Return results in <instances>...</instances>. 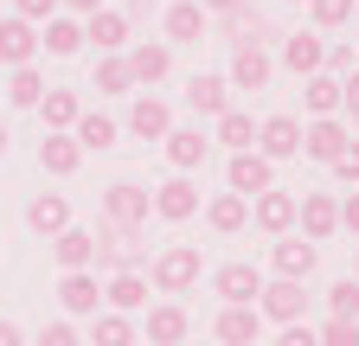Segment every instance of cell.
I'll return each instance as SVG.
<instances>
[{
    "instance_id": "cell-11",
    "label": "cell",
    "mask_w": 359,
    "mask_h": 346,
    "mask_svg": "<svg viewBox=\"0 0 359 346\" xmlns=\"http://www.w3.org/2000/svg\"><path fill=\"white\" fill-rule=\"evenodd\" d=\"M148 199H154V219H167V225H187L193 212H199V186L187 180V173H173V180H161V186H154Z\"/></svg>"
},
{
    "instance_id": "cell-7",
    "label": "cell",
    "mask_w": 359,
    "mask_h": 346,
    "mask_svg": "<svg viewBox=\"0 0 359 346\" xmlns=\"http://www.w3.org/2000/svg\"><path fill=\"white\" fill-rule=\"evenodd\" d=\"M58 308H65V321H90L103 308V282H97V270H65L58 276Z\"/></svg>"
},
{
    "instance_id": "cell-50",
    "label": "cell",
    "mask_w": 359,
    "mask_h": 346,
    "mask_svg": "<svg viewBox=\"0 0 359 346\" xmlns=\"http://www.w3.org/2000/svg\"><path fill=\"white\" fill-rule=\"evenodd\" d=\"M346 116H353V135H359V103H353V109H346Z\"/></svg>"
},
{
    "instance_id": "cell-37",
    "label": "cell",
    "mask_w": 359,
    "mask_h": 346,
    "mask_svg": "<svg viewBox=\"0 0 359 346\" xmlns=\"http://www.w3.org/2000/svg\"><path fill=\"white\" fill-rule=\"evenodd\" d=\"M327 314H334V321H359V282H353V276H340V282L327 289Z\"/></svg>"
},
{
    "instance_id": "cell-40",
    "label": "cell",
    "mask_w": 359,
    "mask_h": 346,
    "mask_svg": "<svg viewBox=\"0 0 359 346\" xmlns=\"http://www.w3.org/2000/svg\"><path fill=\"white\" fill-rule=\"evenodd\" d=\"M32 346H83V333H77V321H45Z\"/></svg>"
},
{
    "instance_id": "cell-52",
    "label": "cell",
    "mask_w": 359,
    "mask_h": 346,
    "mask_svg": "<svg viewBox=\"0 0 359 346\" xmlns=\"http://www.w3.org/2000/svg\"><path fill=\"white\" fill-rule=\"evenodd\" d=\"M0 154H7V128H0Z\"/></svg>"
},
{
    "instance_id": "cell-17",
    "label": "cell",
    "mask_w": 359,
    "mask_h": 346,
    "mask_svg": "<svg viewBox=\"0 0 359 346\" xmlns=\"http://www.w3.org/2000/svg\"><path fill=\"white\" fill-rule=\"evenodd\" d=\"M161 148H167V167L173 173H193V167L212 160V135H199V128H167Z\"/></svg>"
},
{
    "instance_id": "cell-32",
    "label": "cell",
    "mask_w": 359,
    "mask_h": 346,
    "mask_svg": "<svg viewBox=\"0 0 359 346\" xmlns=\"http://www.w3.org/2000/svg\"><path fill=\"white\" fill-rule=\"evenodd\" d=\"M205 225H212L218 237H238V231L250 225V199H238V193H218V199H205Z\"/></svg>"
},
{
    "instance_id": "cell-49",
    "label": "cell",
    "mask_w": 359,
    "mask_h": 346,
    "mask_svg": "<svg viewBox=\"0 0 359 346\" xmlns=\"http://www.w3.org/2000/svg\"><path fill=\"white\" fill-rule=\"evenodd\" d=\"M148 7H154V0H122V13H128V20H135V13H148Z\"/></svg>"
},
{
    "instance_id": "cell-34",
    "label": "cell",
    "mask_w": 359,
    "mask_h": 346,
    "mask_svg": "<svg viewBox=\"0 0 359 346\" xmlns=\"http://www.w3.org/2000/svg\"><path fill=\"white\" fill-rule=\"evenodd\" d=\"M212 148H231V154L257 148V122H250L244 109H224V116H218V135H212Z\"/></svg>"
},
{
    "instance_id": "cell-28",
    "label": "cell",
    "mask_w": 359,
    "mask_h": 346,
    "mask_svg": "<svg viewBox=\"0 0 359 346\" xmlns=\"http://www.w3.org/2000/svg\"><path fill=\"white\" fill-rule=\"evenodd\" d=\"M212 333H218V346H257V333H263V314H257V308H218Z\"/></svg>"
},
{
    "instance_id": "cell-15",
    "label": "cell",
    "mask_w": 359,
    "mask_h": 346,
    "mask_svg": "<svg viewBox=\"0 0 359 346\" xmlns=\"http://www.w3.org/2000/svg\"><path fill=\"white\" fill-rule=\"evenodd\" d=\"M257 154L263 160H295L302 154V122L295 116H263L257 122Z\"/></svg>"
},
{
    "instance_id": "cell-16",
    "label": "cell",
    "mask_w": 359,
    "mask_h": 346,
    "mask_svg": "<svg viewBox=\"0 0 359 346\" xmlns=\"http://www.w3.org/2000/svg\"><path fill=\"white\" fill-rule=\"evenodd\" d=\"M128 13L122 7H97V13H90L83 20V46H97V52H128Z\"/></svg>"
},
{
    "instance_id": "cell-53",
    "label": "cell",
    "mask_w": 359,
    "mask_h": 346,
    "mask_svg": "<svg viewBox=\"0 0 359 346\" xmlns=\"http://www.w3.org/2000/svg\"><path fill=\"white\" fill-rule=\"evenodd\" d=\"M295 7H308V0H295Z\"/></svg>"
},
{
    "instance_id": "cell-18",
    "label": "cell",
    "mask_w": 359,
    "mask_h": 346,
    "mask_svg": "<svg viewBox=\"0 0 359 346\" xmlns=\"http://www.w3.org/2000/svg\"><path fill=\"white\" fill-rule=\"evenodd\" d=\"M103 308H109V314H142V308H148V276H142V270H116V276L103 282Z\"/></svg>"
},
{
    "instance_id": "cell-31",
    "label": "cell",
    "mask_w": 359,
    "mask_h": 346,
    "mask_svg": "<svg viewBox=\"0 0 359 346\" xmlns=\"http://www.w3.org/2000/svg\"><path fill=\"white\" fill-rule=\"evenodd\" d=\"M90 346H142V327H135V314L97 308V314H90Z\"/></svg>"
},
{
    "instance_id": "cell-41",
    "label": "cell",
    "mask_w": 359,
    "mask_h": 346,
    "mask_svg": "<svg viewBox=\"0 0 359 346\" xmlns=\"http://www.w3.org/2000/svg\"><path fill=\"white\" fill-rule=\"evenodd\" d=\"M327 167H334V180H346V186H359V141H346V148H340V154H334Z\"/></svg>"
},
{
    "instance_id": "cell-27",
    "label": "cell",
    "mask_w": 359,
    "mask_h": 346,
    "mask_svg": "<svg viewBox=\"0 0 359 346\" xmlns=\"http://www.w3.org/2000/svg\"><path fill=\"white\" fill-rule=\"evenodd\" d=\"M167 46H199V39H205V13H199V0H173V7H167Z\"/></svg>"
},
{
    "instance_id": "cell-26",
    "label": "cell",
    "mask_w": 359,
    "mask_h": 346,
    "mask_svg": "<svg viewBox=\"0 0 359 346\" xmlns=\"http://www.w3.org/2000/svg\"><path fill=\"white\" fill-rule=\"evenodd\" d=\"M187 109L193 116H224V109H231V83H224V77H212V71H199L193 83H187Z\"/></svg>"
},
{
    "instance_id": "cell-36",
    "label": "cell",
    "mask_w": 359,
    "mask_h": 346,
    "mask_svg": "<svg viewBox=\"0 0 359 346\" xmlns=\"http://www.w3.org/2000/svg\"><path fill=\"white\" fill-rule=\"evenodd\" d=\"M39 97H45V77H39L32 64H20V71L7 77V103H13V109H39Z\"/></svg>"
},
{
    "instance_id": "cell-14",
    "label": "cell",
    "mask_w": 359,
    "mask_h": 346,
    "mask_svg": "<svg viewBox=\"0 0 359 346\" xmlns=\"http://www.w3.org/2000/svg\"><path fill=\"white\" fill-rule=\"evenodd\" d=\"M295 225H302L308 244H327V237L340 231V205H334L327 193H302V199H295Z\"/></svg>"
},
{
    "instance_id": "cell-42",
    "label": "cell",
    "mask_w": 359,
    "mask_h": 346,
    "mask_svg": "<svg viewBox=\"0 0 359 346\" xmlns=\"http://www.w3.org/2000/svg\"><path fill=\"white\" fill-rule=\"evenodd\" d=\"M13 13H20L26 26H45V20L58 13V0H13Z\"/></svg>"
},
{
    "instance_id": "cell-13",
    "label": "cell",
    "mask_w": 359,
    "mask_h": 346,
    "mask_svg": "<svg viewBox=\"0 0 359 346\" xmlns=\"http://www.w3.org/2000/svg\"><path fill=\"white\" fill-rule=\"evenodd\" d=\"M250 225L269 231V237H289V231H295V193H283V186L257 193V199H250Z\"/></svg>"
},
{
    "instance_id": "cell-43",
    "label": "cell",
    "mask_w": 359,
    "mask_h": 346,
    "mask_svg": "<svg viewBox=\"0 0 359 346\" xmlns=\"http://www.w3.org/2000/svg\"><path fill=\"white\" fill-rule=\"evenodd\" d=\"M276 346H321V340H314V327H308V321H289V327L276 333Z\"/></svg>"
},
{
    "instance_id": "cell-6",
    "label": "cell",
    "mask_w": 359,
    "mask_h": 346,
    "mask_svg": "<svg viewBox=\"0 0 359 346\" xmlns=\"http://www.w3.org/2000/svg\"><path fill=\"white\" fill-rule=\"evenodd\" d=\"M148 212H154V199H148L142 180H116V186H103V225H148Z\"/></svg>"
},
{
    "instance_id": "cell-3",
    "label": "cell",
    "mask_w": 359,
    "mask_h": 346,
    "mask_svg": "<svg viewBox=\"0 0 359 346\" xmlns=\"http://www.w3.org/2000/svg\"><path fill=\"white\" fill-rule=\"evenodd\" d=\"M122 64H128V77L142 83V90H154V83H167V71H173V46L167 39H128Z\"/></svg>"
},
{
    "instance_id": "cell-20",
    "label": "cell",
    "mask_w": 359,
    "mask_h": 346,
    "mask_svg": "<svg viewBox=\"0 0 359 346\" xmlns=\"http://www.w3.org/2000/svg\"><path fill=\"white\" fill-rule=\"evenodd\" d=\"M71 141H77L83 154H109V148L122 141V122H116V116H97V109H83V116L71 122Z\"/></svg>"
},
{
    "instance_id": "cell-25",
    "label": "cell",
    "mask_w": 359,
    "mask_h": 346,
    "mask_svg": "<svg viewBox=\"0 0 359 346\" xmlns=\"http://www.w3.org/2000/svg\"><path fill=\"white\" fill-rule=\"evenodd\" d=\"M167 128H173V109H167L161 97H148V90H142V97L128 103V135H142V141H161Z\"/></svg>"
},
{
    "instance_id": "cell-22",
    "label": "cell",
    "mask_w": 359,
    "mask_h": 346,
    "mask_svg": "<svg viewBox=\"0 0 359 346\" xmlns=\"http://www.w3.org/2000/svg\"><path fill=\"white\" fill-rule=\"evenodd\" d=\"M52 256H58V270H90L97 263V231L90 225H65L52 237Z\"/></svg>"
},
{
    "instance_id": "cell-21",
    "label": "cell",
    "mask_w": 359,
    "mask_h": 346,
    "mask_svg": "<svg viewBox=\"0 0 359 346\" xmlns=\"http://www.w3.org/2000/svg\"><path fill=\"white\" fill-rule=\"evenodd\" d=\"M283 64L295 77H314V71L327 64V39L321 32H283Z\"/></svg>"
},
{
    "instance_id": "cell-46",
    "label": "cell",
    "mask_w": 359,
    "mask_h": 346,
    "mask_svg": "<svg viewBox=\"0 0 359 346\" xmlns=\"http://www.w3.org/2000/svg\"><path fill=\"white\" fill-rule=\"evenodd\" d=\"M97 7H103V0H58V13H71V20H90Z\"/></svg>"
},
{
    "instance_id": "cell-54",
    "label": "cell",
    "mask_w": 359,
    "mask_h": 346,
    "mask_svg": "<svg viewBox=\"0 0 359 346\" xmlns=\"http://www.w3.org/2000/svg\"><path fill=\"white\" fill-rule=\"evenodd\" d=\"M353 46H359V39H353Z\"/></svg>"
},
{
    "instance_id": "cell-8",
    "label": "cell",
    "mask_w": 359,
    "mask_h": 346,
    "mask_svg": "<svg viewBox=\"0 0 359 346\" xmlns=\"http://www.w3.org/2000/svg\"><path fill=\"white\" fill-rule=\"evenodd\" d=\"M135 327H142L148 346H180V340L193 333V314L180 308V301H154V308H142V321H135Z\"/></svg>"
},
{
    "instance_id": "cell-51",
    "label": "cell",
    "mask_w": 359,
    "mask_h": 346,
    "mask_svg": "<svg viewBox=\"0 0 359 346\" xmlns=\"http://www.w3.org/2000/svg\"><path fill=\"white\" fill-rule=\"evenodd\" d=\"M353 282H359V250H353Z\"/></svg>"
},
{
    "instance_id": "cell-9",
    "label": "cell",
    "mask_w": 359,
    "mask_h": 346,
    "mask_svg": "<svg viewBox=\"0 0 359 346\" xmlns=\"http://www.w3.org/2000/svg\"><path fill=\"white\" fill-rule=\"evenodd\" d=\"M276 77V58H269V46H231V71H224V83L231 90H263V83Z\"/></svg>"
},
{
    "instance_id": "cell-4",
    "label": "cell",
    "mask_w": 359,
    "mask_h": 346,
    "mask_svg": "<svg viewBox=\"0 0 359 346\" xmlns=\"http://www.w3.org/2000/svg\"><path fill=\"white\" fill-rule=\"evenodd\" d=\"M212 295L224 301V308H257L263 270H257V263H218V270H212Z\"/></svg>"
},
{
    "instance_id": "cell-39",
    "label": "cell",
    "mask_w": 359,
    "mask_h": 346,
    "mask_svg": "<svg viewBox=\"0 0 359 346\" xmlns=\"http://www.w3.org/2000/svg\"><path fill=\"white\" fill-rule=\"evenodd\" d=\"M314 340H321V346H359V321H321V327H314Z\"/></svg>"
},
{
    "instance_id": "cell-44",
    "label": "cell",
    "mask_w": 359,
    "mask_h": 346,
    "mask_svg": "<svg viewBox=\"0 0 359 346\" xmlns=\"http://www.w3.org/2000/svg\"><path fill=\"white\" fill-rule=\"evenodd\" d=\"M334 205H340V231L359 237V193H346V199H334Z\"/></svg>"
},
{
    "instance_id": "cell-47",
    "label": "cell",
    "mask_w": 359,
    "mask_h": 346,
    "mask_svg": "<svg viewBox=\"0 0 359 346\" xmlns=\"http://www.w3.org/2000/svg\"><path fill=\"white\" fill-rule=\"evenodd\" d=\"M0 346H26V333H20V321H0Z\"/></svg>"
},
{
    "instance_id": "cell-10",
    "label": "cell",
    "mask_w": 359,
    "mask_h": 346,
    "mask_svg": "<svg viewBox=\"0 0 359 346\" xmlns=\"http://www.w3.org/2000/svg\"><path fill=\"white\" fill-rule=\"evenodd\" d=\"M224 180H231V193H238V199H257V193H269V186H276V160H263L257 148H244V154H231Z\"/></svg>"
},
{
    "instance_id": "cell-33",
    "label": "cell",
    "mask_w": 359,
    "mask_h": 346,
    "mask_svg": "<svg viewBox=\"0 0 359 346\" xmlns=\"http://www.w3.org/2000/svg\"><path fill=\"white\" fill-rule=\"evenodd\" d=\"M39 167L52 173V180H71V173L83 167V148H77L71 135H45V141H39Z\"/></svg>"
},
{
    "instance_id": "cell-5",
    "label": "cell",
    "mask_w": 359,
    "mask_h": 346,
    "mask_svg": "<svg viewBox=\"0 0 359 346\" xmlns=\"http://www.w3.org/2000/svg\"><path fill=\"white\" fill-rule=\"evenodd\" d=\"M314 263H321V244H308L302 231H289V237L269 244V270H276L283 282H308V276H314Z\"/></svg>"
},
{
    "instance_id": "cell-2",
    "label": "cell",
    "mask_w": 359,
    "mask_h": 346,
    "mask_svg": "<svg viewBox=\"0 0 359 346\" xmlns=\"http://www.w3.org/2000/svg\"><path fill=\"white\" fill-rule=\"evenodd\" d=\"M257 314L263 321H308V282H283V276H263V295H257Z\"/></svg>"
},
{
    "instance_id": "cell-29",
    "label": "cell",
    "mask_w": 359,
    "mask_h": 346,
    "mask_svg": "<svg viewBox=\"0 0 359 346\" xmlns=\"http://www.w3.org/2000/svg\"><path fill=\"white\" fill-rule=\"evenodd\" d=\"M39 116H45V135H71V122L83 116V97H77V90H52V83H45Z\"/></svg>"
},
{
    "instance_id": "cell-1",
    "label": "cell",
    "mask_w": 359,
    "mask_h": 346,
    "mask_svg": "<svg viewBox=\"0 0 359 346\" xmlns=\"http://www.w3.org/2000/svg\"><path fill=\"white\" fill-rule=\"evenodd\" d=\"M199 276H205L199 244H167V250L148 256V282H154V295H187V289H199Z\"/></svg>"
},
{
    "instance_id": "cell-12",
    "label": "cell",
    "mask_w": 359,
    "mask_h": 346,
    "mask_svg": "<svg viewBox=\"0 0 359 346\" xmlns=\"http://www.w3.org/2000/svg\"><path fill=\"white\" fill-rule=\"evenodd\" d=\"M346 141H353V128H346L340 116H314V122H302V154H308V160H321V167H327Z\"/></svg>"
},
{
    "instance_id": "cell-30",
    "label": "cell",
    "mask_w": 359,
    "mask_h": 346,
    "mask_svg": "<svg viewBox=\"0 0 359 346\" xmlns=\"http://www.w3.org/2000/svg\"><path fill=\"white\" fill-rule=\"evenodd\" d=\"M39 46L52 52V58H77L83 52V20H71V13H52L39 26Z\"/></svg>"
},
{
    "instance_id": "cell-24",
    "label": "cell",
    "mask_w": 359,
    "mask_h": 346,
    "mask_svg": "<svg viewBox=\"0 0 359 346\" xmlns=\"http://www.w3.org/2000/svg\"><path fill=\"white\" fill-rule=\"evenodd\" d=\"M302 109H308V122H314V116H340V109H346V97H340V77H334V71H314V77H302Z\"/></svg>"
},
{
    "instance_id": "cell-19",
    "label": "cell",
    "mask_w": 359,
    "mask_h": 346,
    "mask_svg": "<svg viewBox=\"0 0 359 346\" xmlns=\"http://www.w3.org/2000/svg\"><path fill=\"white\" fill-rule=\"evenodd\" d=\"M32 58H39V26H26L20 13H7V20H0V64L20 71V64H32Z\"/></svg>"
},
{
    "instance_id": "cell-35",
    "label": "cell",
    "mask_w": 359,
    "mask_h": 346,
    "mask_svg": "<svg viewBox=\"0 0 359 346\" xmlns=\"http://www.w3.org/2000/svg\"><path fill=\"white\" fill-rule=\"evenodd\" d=\"M128 90H135V77H128L122 52H103L97 58V97H128Z\"/></svg>"
},
{
    "instance_id": "cell-45",
    "label": "cell",
    "mask_w": 359,
    "mask_h": 346,
    "mask_svg": "<svg viewBox=\"0 0 359 346\" xmlns=\"http://www.w3.org/2000/svg\"><path fill=\"white\" fill-rule=\"evenodd\" d=\"M321 71H334V77H346L353 71V46H327V64Z\"/></svg>"
},
{
    "instance_id": "cell-23",
    "label": "cell",
    "mask_w": 359,
    "mask_h": 346,
    "mask_svg": "<svg viewBox=\"0 0 359 346\" xmlns=\"http://www.w3.org/2000/svg\"><path fill=\"white\" fill-rule=\"evenodd\" d=\"M26 225H32L39 237H58V231L71 225V199H65V193H32V199H26Z\"/></svg>"
},
{
    "instance_id": "cell-38",
    "label": "cell",
    "mask_w": 359,
    "mask_h": 346,
    "mask_svg": "<svg viewBox=\"0 0 359 346\" xmlns=\"http://www.w3.org/2000/svg\"><path fill=\"white\" fill-rule=\"evenodd\" d=\"M308 20L334 32V26H353V0H308Z\"/></svg>"
},
{
    "instance_id": "cell-48",
    "label": "cell",
    "mask_w": 359,
    "mask_h": 346,
    "mask_svg": "<svg viewBox=\"0 0 359 346\" xmlns=\"http://www.w3.org/2000/svg\"><path fill=\"white\" fill-rule=\"evenodd\" d=\"M231 7H238V0H199V13H205V20H212V13H231Z\"/></svg>"
}]
</instances>
